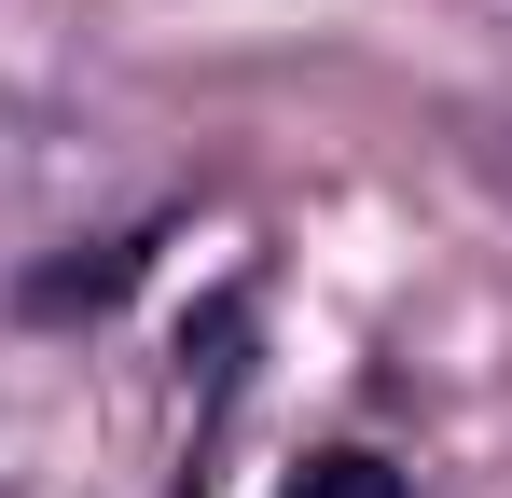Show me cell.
Wrapping results in <instances>:
<instances>
[{"label":"cell","instance_id":"cell-1","mask_svg":"<svg viewBox=\"0 0 512 498\" xmlns=\"http://www.w3.org/2000/svg\"><path fill=\"white\" fill-rule=\"evenodd\" d=\"M139 263H153V236H97V263H42L14 305H28V319H97V305L139 291Z\"/></svg>","mask_w":512,"mask_h":498},{"label":"cell","instance_id":"cell-2","mask_svg":"<svg viewBox=\"0 0 512 498\" xmlns=\"http://www.w3.org/2000/svg\"><path fill=\"white\" fill-rule=\"evenodd\" d=\"M291 498H402V485H388L374 457H319V471H305V485H291Z\"/></svg>","mask_w":512,"mask_h":498}]
</instances>
